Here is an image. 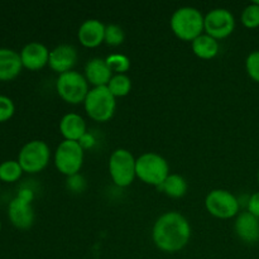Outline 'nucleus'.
Segmentation results:
<instances>
[{"label":"nucleus","instance_id":"obj_29","mask_svg":"<svg viewBox=\"0 0 259 259\" xmlns=\"http://www.w3.org/2000/svg\"><path fill=\"white\" fill-rule=\"evenodd\" d=\"M78 143L81 144V147H82L83 149H85V148H91V147H93L94 144H95V139H94L93 136H89V134L86 133L85 136H83L82 138L80 139V142H78Z\"/></svg>","mask_w":259,"mask_h":259},{"label":"nucleus","instance_id":"obj_1","mask_svg":"<svg viewBox=\"0 0 259 259\" xmlns=\"http://www.w3.org/2000/svg\"><path fill=\"white\" fill-rule=\"evenodd\" d=\"M152 238L156 247L162 252H180L190 242L191 225L181 212H164L154 223Z\"/></svg>","mask_w":259,"mask_h":259},{"label":"nucleus","instance_id":"obj_24","mask_svg":"<svg viewBox=\"0 0 259 259\" xmlns=\"http://www.w3.org/2000/svg\"><path fill=\"white\" fill-rule=\"evenodd\" d=\"M240 19H242L243 25L245 28H249V29H253V28L259 27V5L257 3H250L249 5L244 8V10L242 12V15H240Z\"/></svg>","mask_w":259,"mask_h":259},{"label":"nucleus","instance_id":"obj_28","mask_svg":"<svg viewBox=\"0 0 259 259\" xmlns=\"http://www.w3.org/2000/svg\"><path fill=\"white\" fill-rule=\"evenodd\" d=\"M248 211L259 218V191L254 192L248 201Z\"/></svg>","mask_w":259,"mask_h":259},{"label":"nucleus","instance_id":"obj_31","mask_svg":"<svg viewBox=\"0 0 259 259\" xmlns=\"http://www.w3.org/2000/svg\"><path fill=\"white\" fill-rule=\"evenodd\" d=\"M257 179H258V184H259V172H258V177H257Z\"/></svg>","mask_w":259,"mask_h":259},{"label":"nucleus","instance_id":"obj_17","mask_svg":"<svg viewBox=\"0 0 259 259\" xmlns=\"http://www.w3.org/2000/svg\"><path fill=\"white\" fill-rule=\"evenodd\" d=\"M60 132L66 141L80 142V139L88 133L86 132V121L83 120L80 114L68 113L61 119Z\"/></svg>","mask_w":259,"mask_h":259},{"label":"nucleus","instance_id":"obj_5","mask_svg":"<svg viewBox=\"0 0 259 259\" xmlns=\"http://www.w3.org/2000/svg\"><path fill=\"white\" fill-rule=\"evenodd\" d=\"M137 159L125 148H118L109 158V174L114 184L119 187H128L137 177Z\"/></svg>","mask_w":259,"mask_h":259},{"label":"nucleus","instance_id":"obj_4","mask_svg":"<svg viewBox=\"0 0 259 259\" xmlns=\"http://www.w3.org/2000/svg\"><path fill=\"white\" fill-rule=\"evenodd\" d=\"M137 177L144 184L158 187L169 175L168 162L161 154L147 152L137 158Z\"/></svg>","mask_w":259,"mask_h":259},{"label":"nucleus","instance_id":"obj_2","mask_svg":"<svg viewBox=\"0 0 259 259\" xmlns=\"http://www.w3.org/2000/svg\"><path fill=\"white\" fill-rule=\"evenodd\" d=\"M205 17L197 8H179L171 17V29L181 40L192 42L204 32Z\"/></svg>","mask_w":259,"mask_h":259},{"label":"nucleus","instance_id":"obj_3","mask_svg":"<svg viewBox=\"0 0 259 259\" xmlns=\"http://www.w3.org/2000/svg\"><path fill=\"white\" fill-rule=\"evenodd\" d=\"M115 99L106 86L93 88L83 101L86 114L99 123L110 120L116 109Z\"/></svg>","mask_w":259,"mask_h":259},{"label":"nucleus","instance_id":"obj_19","mask_svg":"<svg viewBox=\"0 0 259 259\" xmlns=\"http://www.w3.org/2000/svg\"><path fill=\"white\" fill-rule=\"evenodd\" d=\"M191 43L194 53L199 58H202V60H211L219 53V43H218V40L215 38L210 37L206 33H202Z\"/></svg>","mask_w":259,"mask_h":259},{"label":"nucleus","instance_id":"obj_8","mask_svg":"<svg viewBox=\"0 0 259 259\" xmlns=\"http://www.w3.org/2000/svg\"><path fill=\"white\" fill-rule=\"evenodd\" d=\"M51 158V151L43 141H30L20 149L18 162L23 171L28 174H38L47 167Z\"/></svg>","mask_w":259,"mask_h":259},{"label":"nucleus","instance_id":"obj_26","mask_svg":"<svg viewBox=\"0 0 259 259\" xmlns=\"http://www.w3.org/2000/svg\"><path fill=\"white\" fill-rule=\"evenodd\" d=\"M245 70L253 81L259 83V51H253L245 60Z\"/></svg>","mask_w":259,"mask_h":259},{"label":"nucleus","instance_id":"obj_23","mask_svg":"<svg viewBox=\"0 0 259 259\" xmlns=\"http://www.w3.org/2000/svg\"><path fill=\"white\" fill-rule=\"evenodd\" d=\"M105 61L111 72H114L115 75L125 73L131 68V60L125 55H121V53H113V55L108 56Z\"/></svg>","mask_w":259,"mask_h":259},{"label":"nucleus","instance_id":"obj_20","mask_svg":"<svg viewBox=\"0 0 259 259\" xmlns=\"http://www.w3.org/2000/svg\"><path fill=\"white\" fill-rule=\"evenodd\" d=\"M187 187L189 186H187L186 180L181 175L169 174L163 184L159 185L157 189L172 199H180V197L186 195Z\"/></svg>","mask_w":259,"mask_h":259},{"label":"nucleus","instance_id":"obj_18","mask_svg":"<svg viewBox=\"0 0 259 259\" xmlns=\"http://www.w3.org/2000/svg\"><path fill=\"white\" fill-rule=\"evenodd\" d=\"M23 67L20 55L10 48H0V81L17 77Z\"/></svg>","mask_w":259,"mask_h":259},{"label":"nucleus","instance_id":"obj_21","mask_svg":"<svg viewBox=\"0 0 259 259\" xmlns=\"http://www.w3.org/2000/svg\"><path fill=\"white\" fill-rule=\"evenodd\" d=\"M106 88L109 89L111 94L115 98H123L126 96L132 90V80L129 76L125 73H120V75H113L110 82L108 83Z\"/></svg>","mask_w":259,"mask_h":259},{"label":"nucleus","instance_id":"obj_30","mask_svg":"<svg viewBox=\"0 0 259 259\" xmlns=\"http://www.w3.org/2000/svg\"><path fill=\"white\" fill-rule=\"evenodd\" d=\"M254 3H257V4L259 5V0H255V2H254Z\"/></svg>","mask_w":259,"mask_h":259},{"label":"nucleus","instance_id":"obj_12","mask_svg":"<svg viewBox=\"0 0 259 259\" xmlns=\"http://www.w3.org/2000/svg\"><path fill=\"white\" fill-rule=\"evenodd\" d=\"M76 62H77V50L72 45H60L50 51L48 65L60 75L72 71Z\"/></svg>","mask_w":259,"mask_h":259},{"label":"nucleus","instance_id":"obj_13","mask_svg":"<svg viewBox=\"0 0 259 259\" xmlns=\"http://www.w3.org/2000/svg\"><path fill=\"white\" fill-rule=\"evenodd\" d=\"M20 60L23 66L30 71H37L48 65L50 51L39 42H30L20 51Z\"/></svg>","mask_w":259,"mask_h":259},{"label":"nucleus","instance_id":"obj_9","mask_svg":"<svg viewBox=\"0 0 259 259\" xmlns=\"http://www.w3.org/2000/svg\"><path fill=\"white\" fill-rule=\"evenodd\" d=\"M205 207L210 215L218 219H232L239 214V201L228 190L215 189L207 194Z\"/></svg>","mask_w":259,"mask_h":259},{"label":"nucleus","instance_id":"obj_14","mask_svg":"<svg viewBox=\"0 0 259 259\" xmlns=\"http://www.w3.org/2000/svg\"><path fill=\"white\" fill-rule=\"evenodd\" d=\"M234 229L242 242L247 244H255L259 242V218L250 214L248 210L238 214Z\"/></svg>","mask_w":259,"mask_h":259},{"label":"nucleus","instance_id":"obj_11","mask_svg":"<svg viewBox=\"0 0 259 259\" xmlns=\"http://www.w3.org/2000/svg\"><path fill=\"white\" fill-rule=\"evenodd\" d=\"M32 199V192L29 190H23L9 204V219L18 229H29L34 223V210L30 204Z\"/></svg>","mask_w":259,"mask_h":259},{"label":"nucleus","instance_id":"obj_15","mask_svg":"<svg viewBox=\"0 0 259 259\" xmlns=\"http://www.w3.org/2000/svg\"><path fill=\"white\" fill-rule=\"evenodd\" d=\"M105 28L106 25L98 19L85 20L78 28V40L83 47H98L105 39Z\"/></svg>","mask_w":259,"mask_h":259},{"label":"nucleus","instance_id":"obj_22","mask_svg":"<svg viewBox=\"0 0 259 259\" xmlns=\"http://www.w3.org/2000/svg\"><path fill=\"white\" fill-rule=\"evenodd\" d=\"M23 168L18 161H5L0 164V180L4 182H15L20 179Z\"/></svg>","mask_w":259,"mask_h":259},{"label":"nucleus","instance_id":"obj_7","mask_svg":"<svg viewBox=\"0 0 259 259\" xmlns=\"http://www.w3.org/2000/svg\"><path fill=\"white\" fill-rule=\"evenodd\" d=\"M83 163V148L78 142L63 139L55 152L56 168L71 177L78 175Z\"/></svg>","mask_w":259,"mask_h":259},{"label":"nucleus","instance_id":"obj_16","mask_svg":"<svg viewBox=\"0 0 259 259\" xmlns=\"http://www.w3.org/2000/svg\"><path fill=\"white\" fill-rule=\"evenodd\" d=\"M113 77V72L109 68L108 63L104 58L95 57L91 58L85 66V78L89 83L94 88H100V86H108Z\"/></svg>","mask_w":259,"mask_h":259},{"label":"nucleus","instance_id":"obj_27","mask_svg":"<svg viewBox=\"0 0 259 259\" xmlns=\"http://www.w3.org/2000/svg\"><path fill=\"white\" fill-rule=\"evenodd\" d=\"M14 111L15 106L12 99H9L8 96L0 95V123L9 120L14 115Z\"/></svg>","mask_w":259,"mask_h":259},{"label":"nucleus","instance_id":"obj_10","mask_svg":"<svg viewBox=\"0 0 259 259\" xmlns=\"http://www.w3.org/2000/svg\"><path fill=\"white\" fill-rule=\"evenodd\" d=\"M235 28V19L232 12L225 8H215L205 15L204 29L206 34L215 39L229 37Z\"/></svg>","mask_w":259,"mask_h":259},{"label":"nucleus","instance_id":"obj_6","mask_svg":"<svg viewBox=\"0 0 259 259\" xmlns=\"http://www.w3.org/2000/svg\"><path fill=\"white\" fill-rule=\"evenodd\" d=\"M56 90L63 101L73 105L83 103L90 91L85 76L76 71H68L58 76Z\"/></svg>","mask_w":259,"mask_h":259},{"label":"nucleus","instance_id":"obj_25","mask_svg":"<svg viewBox=\"0 0 259 259\" xmlns=\"http://www.w3.org/2000/svg\"><path fill=\"white\" fill-rule=\"evenodd\" d=\"M124 39H125V34H124V30L121 29V27H119L118 24L106 25L105 39H104L106 45L116 47V46H120L124 42Z\"/></svg>","mask_w":259,"mask_h":259},{"label":"nucleus","instance_id":"obj_32","mask_svg":"<svg viewBox=\"0 0 259 259\" xmlns=\"http://www.w3.org/2000/svg\"><path fill=\"white\" fill-rule=\"evenodd\" d=\"M0 230H2V223H0Z\"/></svg>","mask_w":259,"mask_h":259}]
</instances>
